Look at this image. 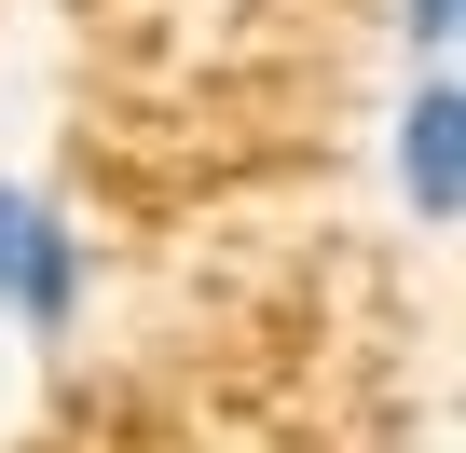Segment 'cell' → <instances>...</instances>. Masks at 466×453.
Segmentation results:
<instances>
[{
  "label": "cell",
  "instance_id": "6da1fadb",
  "mask_svg": "<svg viewBox=\"0 0 466 453\" xmlns=\"http://www.w3.org/2000/svg\"><path fill=\"white\" fill-rule=\"evenodd\" d=\"M398 192H411V220L466 206V83L452 69H411V97H398Z\"/></svg>",
  "mask_w": 466,
  "mask_h": 453
},
{
  "label": "cell",
  "instance_id": "7a4b0ae2",
  "mask_svg": "<svg viewBox=\"0 0 466 453\" xmlns=\"http://www.w3.org/2000/svg\"><path fill=\"white\" fill-rule=\"evenodd\" d=\"M0 330H28V344H69V330H83V234H69V206H28V248H15V289H0Z\"/></svg>",
  "mask_w": 466,
  "mask_h": 453
},
{
  "label": "cell",
  "instance_id": "3957f363",
  "mask_svg": "<svg viewBox=\"0 0 466 453\" xmlns=\"http://www.w3.org/2000/svg\"><path fill=\"white\" fill-rule=\"evenodd\" d=\"M452 28H466V0H398V42H411L425 69H452Z\"/></svg>",
  "mask_w": 466,
  "mask_h": 453
},
{
  "label": "cell",
  "instance_id": "277c9868",
  "mask_svg": "<svg viewBox=\"0 0 466 453\" xmlns=\"http://www.w3.org/2000/svg\"><path fill=\"white\" fill-rule=\"evenodd\" d=\"M28 206H42V192H15V179H0V289H15V248H28Z\"/></svg>",
  "mask_w": 466,
  "mask_h": 453
}]
</instances>
